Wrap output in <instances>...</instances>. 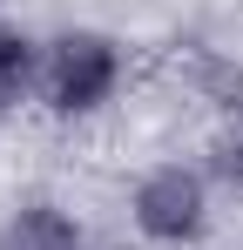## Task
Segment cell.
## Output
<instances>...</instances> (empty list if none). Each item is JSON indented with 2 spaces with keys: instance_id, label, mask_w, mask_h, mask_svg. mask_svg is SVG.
I'll list each match as a JSON object with an SVG mask.
<instances>
[{
  "instance_id": "2",
  "label": "cell",
  "mask_w": 243,
  "mask_h": 250,
  "mask_svg": "<svg viewBox=\"0 0 243 250\" xmlns=\"http://www.w3.org/2000/svg\"><path fill=\"white\" fill-rule=\"evenodd\" d=\"M202 216H209V189H202L196 169L162 163L135 183V230L149 244H189L202 230Z\"/></svg>"
},
{
  "instance_id": "4",
  "label": "cell",
  "mask_w": 243,
  "mask_h": 250,
  "mask_svg": "<svg viewBox=\"0 0 243 250\" xmlns=\"http://www.w3.org/2000/svg\"><path fill=\"white\" fill-rule=\"evenodd\" d=\"M216 176H223V183H237V189H243V122L230 128L223 142H216Z\"/></svg>"
},
{
  "instance_id": "3",
  "label": "cell",
  "mask_w": 243,
  "mask_h": 250,
  "mask_svg": "<svg viewBox=\"0 0 243 250\" xmlns=\"http://www.w3.org/2000/svg\"><path fill=\"white\" fill-rule=\"evenodd\" d=\"M0 250H81V223L54 203H27V209L7 216Z\"/></svg>"
},
{
  "instance_id": "1",
  "label": "cell",
  "mask_w": 243,
  "mask_h": 250,
  "mask_svg": "<svg viewBox=\"0 0 243 250\" xmlns=\"http://www.w3.org/2000/svg\"><path fill=\"white\" fill-rule=\"evenodd\" d=\"M40 82H47V102L61 108V115H88V108H101L122 82V54L108 34H61V41L47 47V68H40Z\"/></svg>"
}]
</instances>
